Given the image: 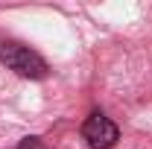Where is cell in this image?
I'll list each match as a JSON object with an SVG mask.
<instances>
[{"label":"cell","mask_w":152,"mask_h":149,"mask_svg":"<svg viewBox=\"0 0 152 149\" xmlns=\"http://www.w3.org/2000/svg\"><path fill=\"white\" fill-rule=\"evenodd\" d=\"M0 61L23 79H44L47 70H50L47 61L32 47H26L20 41H0Z\"/></svg>","instance_id":"obj_1"},{"label":"cell","mask_w":152,"mask_h":149,"mask_svg":"<svg viewBox=\"0 0 152 149\" xmlns=\"http://www.w3.org/2000/svg\"><path fill=\"white\" fill-rule=\"evenodd\" d=\"M82 140L88 143V149H111L120 140V129L102 111H91L82 123Z\"/></svg>","instance_id":"obj_2"},{"label":"cell","mask_w":152,"mask_h":149,"mask_svg":"<svg viewBox=\"0 0 152 149\" xmlns=\"http://www.w3.org/2000/svg\"><path fill=\"white\" fill-rule=\"evenodd\" d=\"M18 149H47V146L41 143V137H23L18 143Z\"/></svg>","instance_id":"obj_3"}]
</instances>
